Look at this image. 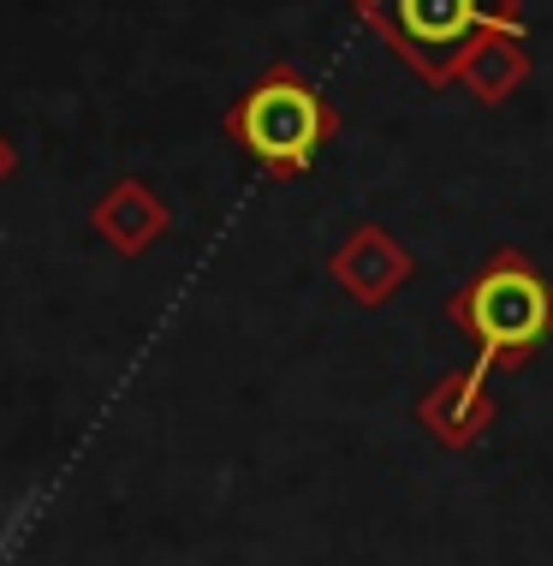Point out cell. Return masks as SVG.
Segmentation results:
<instances>
[{"label":"cell","instance_id":"1","mask_svg":"<svg viewBox=\"0 0 553 566\" xmlns=\"http://www.w3.org/2000/svg\"><path fill=\"white\" fill-rule=\"evenodd\" d=\"M447 323L476 346L482 370H524L553 340V281L506 244L447 293Z\"/></svg>","mask_w":553,"mask_h":566},{"label":"cell","instance_id":"2","mask_svg":"<svg viewBox=\"0 0 553 566\" xmlns=\"http://www.w3.org/2000/svg\"><path fill=\"white\" fill-rule=\"evenodd\" d=\"M221 132L263 167L268 179H304L316 156L340 137V108L321 96V84L291 60H274L263 78L233 96Z\"/></svg>","mask_w":553,"mask_h":566},{"label":"cell","instance_id":"3","mask_svg":"<svg viewBox=\"0 0 553 566\" xmlns=\"http://www.w3.org/2000/svg\"><path fill=\"white\" fill-rule=\"evenodd\" d=\"M351 12L428 90L458 84V66L476 49V36L524 30V0H351Z\"/></svg>","mask_w":553,"mask_h":566},{"label":"cell","instance_id":"4","mask_svg":"<svg viewBox=\"0 0 553 566\" xmlns=\"http://www.w3.org/2000/svg\"><path fill=\"white\" fill-rule=\"evenodd\" d=\"M328 281L358 304V311H381L417 281V256L411 244L381 221H358L351 233L328 251Z\"/></svg>","mask_w":553,"mask_h":566},{"label":"cell","instance_id":"5","mask_svg":"<svg viewBox=\"0 0 553 566\" xmlns=\"http://www.w3.org/2000/svg\"><path fill=\"white\" fill-rule=\"evenodd\" d=\"M494 418H500V394H494V370H482V364L435 376L417 400V423L447 453H470L476 441L494 430Z\"/></svg>","mask_w":553,"mask_h":566},{"label":"cell","instance_id":"6","mask_svg":"<svg viewBox=\"0 0 553 566\" xmlns=\"http://www.w3.org/2000/svg\"><path fill=\"white\" fill-rule=\"evenodd\" d=\"M89 227H96V239L107 244L114 256H143L156 251V244L173 233V209H167V197L149 186V179H114L96 209H89Z\"/></svg>","mask_w":553,"mask_h":566},{"label":"cell","instance_id":"7","mask_svg":"<svg viewBox=\"0 0 553 566\" xmlns=\"http://www.w3.org/2000/svg\"><path fill=\"white\" fill-rule=\"evenodd\" d=\"M530 72H535V54H530L524 30H488V36H476V49L465 54L453 90L470 96L476 108H500V102H512L518 90L530 84Z\"/></svg>","mask_w":553,"mask_h":566},{"label":"cell","instance_id":"8","mask_svg":"<svg viewBox=\"0 0 553 566\" xmlns=\"http://www.w3.org/2000/svg\"><path fill=\"white\" fill-rule=\"evenodd\" d=\"M12 174H19V144H12L7 132H0V186H7Z\"/></svg>","mask_w":553,"mask_h":566}]
</instances>
